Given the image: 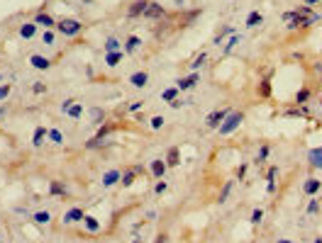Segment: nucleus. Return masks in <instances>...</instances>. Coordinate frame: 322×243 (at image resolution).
<instances>
[{"instance_id": "b1692460", "label": "nucleus", "mask_w": 322, "mask_h": 243, "mask_svg": "<svg viewBox=\"0 0 322 243\" xmlns=\"http://www.w3.org/2000/svg\"><path fill=\"white\" fill-rule=\"evenodd\" d=\"M249 30H254V27H259V25H264V15L259 13V10H254V13H249L247 15V22H244Z\"/></svg>"}, {"instance_id": "aec40b11", "label": "nucleus", "mask_w": 322, "mask_h": 243, "mask_svg": "<svg viewBox=\"0 0 322 243\" xmlns=\"http://www.w3.org/2000/svg\"><path fill=\"white\" fill-rule=\"evenodd\" d=\"M44 139H49V129L37 127V129H35V134H32V146H35V148H39V146L44 144Z\"/></svg>"}, {"instance_id": "2eb2a0df", "label": "nucleus", "mask_w": 322, "mask_h": 243, "mask_svg": "<svg viewBox=\"0 0 322 243\" xmlns=\"http://www.w3.org/2000/svg\"><path fill=\"white\" fill-rule=\"evenodd\" d=\"M120 180H122V170L112 168V170H107V173L103 175V187H112V185H117Z\"/></svg>"}, {"instance_id": "bf43d9fd", "label": "nucleus", "mask_w": 322, "mask_h": 243, "mask_svg": "<svg viewBox=\"0 0 322 243\" xmlns=\"http://www.w3.org/2000/svg\"><path fill=\"white\" fill-rule=\"evenodd\" d=\"M317 3H322V0H305V5H307V8H312V5H317Z\"/></svg>"}, {"instance_id": "0eeeda50", "label": "nucleus", "mask_w": 322, "mask_h": 243, "mask_svg": "<svg viewBox=\"0 0 322 243\" xmlns=\"http://www.w3.org/2000/svg\"><path fill=\"white\" fill-rule=\"evenodd\" d=\"M149 170H151L154 180H164V175H166L169 165H166V161H164V158H154V161L149 163Z\"/></svg>"}, {"instance_id": "864d4df0", "label": "nucleus", "mask_w": 322, "mask_h": 243, "mask_svg": "<svg viewBox=\"0 0 322 243\" xmlns=\"http://www.w3.org/2000/svg\"><path fill=\"white\" fill-rule=\"evenodd\" d=\"M32 93H35V95H42V93H47V85H44V83H35V85H32Z\"/></svg>"}, {"instance_id": "1a4fd4ad", "label": "nucleus", "mask_w": 322, "mask_h": 243, "mask_svg": "<svg viewBox=\"0 0 322 243\" xmlns=\"http://www.w3.org/2000/svg\"><path fill=\"white\" fill-rule=\"evenodd\" d=\"M198 81H200V73H191V76L176 81V88H179L181 93H186V90H193V88L198 85Z\"/></svg>"}, {"instance_id": "58836bf2", "label": "nucleus", "mask_w": 322, "mask_h": 243, "mask_svg": "<svg viewBox=\"0 0 322 243\" xmlns=\"http://www.w3.org/2000/svg\"><path fill=\"white\" fill-rule=\"evenodd\" d=\"M164 124H166V119H164V117H161V114H154V117L149 119V127H151L154 131H159V129H161V127H164Z\"/></svg>"}, {"instance_id": "7c9ffc66", "label": "nucleus", "mask_w": 322, "mask_h": 243, "mask_svg": "<svg viewBox=\"0 0 322 243\" xmlns=\"http://www.w3.org/2000/svg\"><path fill=\"white\" fill-rule=\"evenodd\" d=\"M232 187H234V180H227V182L222 185V190H220V194H217V202H220V204H225V202H227V197H230Z\"/></svg>"}, {"instance_id": "9b49d317", "label": "nucleus", "mask_w": 322, "mask_h": 243, "mask_svg": "<svg viewBox=\"0 0 322 243\" xmlns=\"http://www.w3.org/2000/svg\"><path fill=\"white\" fill-rule=\"evenodd\" d=\"M83 216H86L83 207H71V209L64 214V224H78V221H83Z\"/></svg>"}, {"instance_id": "a878e982", "label": "nucleus", "mask_w": 322, "mask_h": 243, "mask_svg": "<svg viewBox=\"0 0 322 243\" xmlns=\"http://www.w3.org/2000/svg\"><path fill=\"white\" fill-rule=\"evenodd\" d=\"M125 59V49L122 51H112V54H105V66H110V68H115L120 61Z\"/></svg>"}, {"instance_id": "79ce46f5", "label": "nucleus", "mask_w": 322, "mask_h": 243, "mask_svg": "<svg viewBox=\"0 0 322 243\" xmlns=\"http://www.w3.org/2000/svg\"><path fill=\"white\" fill-rule=\"evenodd\" d=\"M166 190H169V182H166V180H156V185H154V194H156V197H161Z\"/></svg>"}, {"instance_id": "c9c22d12", "label": "nucleus", "mask_w": 322, "mask_h": 243, "mask_svg": "<svg viewBox=\"0 0 322 243\" xmlns=\"http://www.w3.org/2000/svg\"><path fill=\"white\" fill-rule=\"evenodd\" d=\"M137 178H139V175H137L132 168H127V170H122V180H120V182H122V187H129Z\"/></svg>"}, {"instance_id": "680f3d73", "label": "nucleus", "mask_w": 322, "mask_h": 243, "mask_svg": "<svg viewBox=\"0 0 322 243\" xmlns=\"http://www.w3.org/2000/svg\"><path fill=\"white\" fill-rule=\"evenodd\" d=\"M5 112H8V107H0V119L5 117Z\"/></svg>"}, {"instance_id": "f03ea898", "label": "nucleus", "mask_w": 322, "mask_h": 243, "mask_svg": "<svg viewBox=\"0 0 322 243\" xmlns=\"http://www.w3.org/2000/svg\"><path fill=\"white\" fill-rule=\"evenodd\" d=\"M54 30L59 34H64V37H78L83 32V22H78L76 17H61V20H56Z\"/></svg>"}, {"instance_id": "9d476101", "label": "nucleus", "mask_w": 322, "mask_h": 243, "mask_svg": "<svg viewBox=\"0 0 322 243\" xmlns=\"http://www.w3.org/2000/svg\"><path fill=\"white\" fill-rule=\"evenodd\" d=\"M320 190H322V180H317V178H307V180L303 182V192H305L307 197H317Z\"/></svg>"}, {"instance_id": "09e8293b", "label": "nucleus", "mask_w": 322, "mask_h": 243, "mask_svg": "<svg viewBox=\"0 0 322 243\" xmlns=\"http://www.w3.org/2000/svg\"><path fill=\"white\" fill-rule=\"evenodd\" d=\"M198 15H200V8H196V10H191V13H188V15L183 17V22H186V25H191V22H193V20H196Z\"/></svg>"}, {"instance_id": "c85d7f7f", "label": "nucleus", "mask_w": 322, "mask_h": 243, "mask_svg": "<svg viewBox=\"0 0 322 243\" xmlns=\"http://www.w3.org/2000/svg\"><path fill=\"white\" fill-rule=\"evenodd\" d=\"M259 97H271V73L266 78H261V83H259Z\"/></svg>"}, {"instance_id": "473e14b6", "label": "nucleus", "mask_w": 322, "mask_h": 243, "mask_svg": "<svg viewBox=\"0 0 322 243\" xmlns=\"http://www.w3.org/2000/svg\"><path fill=\"white\" fill-rule=\"evenodd\" d=\"M232 34H237V32L232 30V27H222V30H220V32L215 34V39H213V44H217V47H220V44L225 42V37H232Z\"/></svg>"}, {"instance_id": "20e7f679", "label": "nucleus", "mask_w": 322, "mask_h": 243, "mask_svg": "<svg viewBox=\"0 0 322 243\" xmlns=\"http://www.w3.org/2000/svg\"><path fill=\"white\" fill-rule=\"evenodd\" d=\"M230 112H232V110H213V112L205 117V127H208V129H217V127L225 122V117H227Z\"/></svg>"}, {"instance_id": "37998d69", "label": "nucleus", "mask_w": 322, "mask_h": 243, "mask_svg": "<svg viewBox=\"0 0 322 243\" xmlns=\"http://www.w3.org/2000/svg\"><path fill=\"white\" fill-rule=\"evenodd\" d=\"M249 221H251L254 226H259V224L264 221V209H259V207H256V209L251 211V216H249Z\"/></svg>"}, {"instance_id": "052dcab7", "label": "nucleus", "mask_w": 322, "mask_h": 243, "mask_svg": "<svg viewBox=\"0 0 322 243\" xmlns=\"http://www.w3.org/2000/svg\"><path fill=\"white\" fill-rule=\"evenodd\" d=\"M276 243H293L290 238H276Z\"/></svg>"}, {"instance_id": "3c124183", "label": "nucleus", "mask_w": 322, "mask_h": 243, "mask_svg": "<svg viewBox=\"0 0 322 243\" xmlns=\"http://www.w3.org/2000/svg\"><path fill=\"white\" fill-rule=\"evenodd\" d=\"M276 175H278V165H271L268 173H266V180H268V182H276Z\"/></svg>"}, {"instance_id": "423d86ee", "label": "nucleus", "mask_w": 322, "mask_h": 243, "mask_svg": "<svg viewBox=\"0 0 322 243\" xmlns=\"http://www.w3.org/2000/svg\"><path fill=\"white\" fill-rule=\"evenodd\" d=\"M32 22H35L37 27H44V30H54V27H56V20H54V17H52L44 8L35 15V20H32Z\"/></svg>"}, {"instance_id": "a211bd4d", "label": "nucleus", "mask_w": 322, "mask_h": 243, "mask_svg": "<svg viewBox=\"0 0 322 243\" xmlns=\"http://www.w3.org/2000/svg\"><path fill=\"white\" fill-rule=\"evenodd\" d=\"M283 117H298V119H307V117H310V110H307L305 105H303V107H298V105H295V107L286 110V112H283Z\"/></svg>"}, {"instance_id": "ea45409f", "label": "nucleus", "mask_w": 322, "mask_h": 243, "mask_svg": "<svg viewBox=\"0 0 322 243\" xmlns=\"http://www.w3.org/2000/svg\"><path fill=\"white\" fill-rule=\"evenodd\" d=\"M205 61H208V54H198V56L193 59V64H191V71H193V73H198V68H200Z\"/></svg>"}, {"instance_id": "a18cd8bd", "label": "nucleus", "mask_w": 322, "mask_h": 243, "mask_svg": "<svg viewBox=\"0 0 322 243\" xmlns=\"http://www.w3.org/2000/svg\"><path fill=\"white\" fill-rule=\"evenodd\" d=\"M320 214V199H310L307 202V216H315Z\"/></svg>"}, {"instance_id": "72a5a7b5", "label": "nucleus", "mask_w": 322, "mask_h": 243, "mask_svg": "<svg viewBox=\"0 0 322 243\" xmlns=\"http://www.w3.org/2000/svg\"><path fill=\"white\" fill-rule=\"evenodd\" d=\"M112 131H115V127L105 122V124H100V127H98V131H95V139H103V141H105V139H107Z\"/></svg>"}, {"instance_id": "6ab92c4d", "label": "nucleus", "mask_w": 322, "mask_h": 243, "mask_svg": "<svg viewBox=\"0 0 322 243\" xmlns=\"http://www.w3.org/2000/svg\"><path fill=\"white\" fill-rule=\"evenodd\" d=\"M88 114H90V124H95V127L105 124V117H107V114H105V110H103V107H90V112H88Z\"/></svg>"}, {"instance_id": "4468645a", "label": "nucleus", "mask_w": 322, "mask_h": 243, "mask_svg": "<svg viewBox=\"0 0 322 243\" xmlns=\"http://www.w3.org/2000/svg\"><path fill=\"white\" fill-rule=\"evenodd\" d=\"M146 83H149V73L146 71H134L129 76V85L132 88H146Z\"/></svg>"}, {"instance_id": "f257e3e1", "label": "nucleus", "mask_w": 322, "mask_h": 243, "mask_svg": "<svg viewBox=\"0 0 322 243\" xmlns=\"http://www.w3.org/2000/svg\"><path fill=\"white\" fill-rule=\"evenodd\" d=\"M293 13H295L298 30H307V27L317 25V22H320V17H322V15H317V13H315L312 8H307V5H300V8H295Z\"/></svg>"}, {"instance_id": "e2e57ef3", "label": "nucleus", "mask_w": 322, "mask_h": 243, "mask_svg": "<svg viewBox=\"0 0 322 243\" xmlns=\"http://www.w3.org/2000/svg\"><path fill=\"white\" fill-rule=\"evenodd\" d=\"M312 243H322V238H315V241H312Z\"/></svg>"}, {"instance_id": "774afa93", "label": "nucleus", "mask_w": 322, "mask_h": 243, "mask_svg": "<svg viewBox=\"0 0 322 243\" xmlns=\"http://www.w3.org/2000/svg\"><path fill=\"white\" fill-rule=\"evenodd\" d=\"M39 243H42V241H39Z\"/></svg>"}, {"instance_id": "f704fd0d", "label": "nucleus", "mask_w": 322, "mask_h": 243, "mask_svg": "<svg viewBox=\"0 0 322 243\" xmlns=\"http://www.w3.org/2000/svg\"><path fill=\"white\" fill-rule=\"evenodd\" d=\"M268 153H271V146H268V144H261V148H259V153H256V158H254V163H256V165H261V163H266V158H268Z\"/></svg>"}, {"instance_id": "7ed1b4c3", "label": "nucleus", "mask_w": 322, "mask_h": 243, "mask_svg": "<svg viewBox=\"0 0 322 243\" xmlns=\"http://www.w3.org/2000/svg\"><path fill=\"white\" fill-rule=\"evenodd\" d=\"M242 122H244V112H230V114L225 117V122L217 127L220 136H230L232 131H237V129L242 127Z\"/></svg>"}, {"instance_id": "cd10ccee", "label": "nucleus", "mask_w": 322, "mask_h": 243, "mask_svg": "<svg viewBox=\"0 0 322 243\" xmlns=\"http://www.w3.org/2000/svg\"><path fill=\"white\" fill-rule=\"evenodd\" d=\"M242 44V34H232L230 39H227V44H225V49H222V54H232L237 47Z\"/></svg>"}, {"instance_id": "8fccbe9b", "label": "nucleus", "mask_w": 322, "mask_h": 243, "mask_svg": "<svg viewBox=\"0 0 322 243\" xmlns=\"http://www.w3.org/2000/svg\"><path fill=\"white\" fill-rule=\"evenodd\" d=\"M191 102H193V100H181V97H176V100H174V102H169V105H171L174 110H181L183 105H191Z\"/></svg>"}, {"instance_id": "6e6552de", "label": "nucleus", "mask_w": 322, "mask_h": 243, "mask_svg": "<svg viewBox=\"0 0 322 243\" xmlns=\"http://www.w3.org/2000/svg\"><path fill=\"white\" fill-rule=\"evenodd\" d=\"M146 5H149V0H134V3L127 8V17H129V20L142 17V15H144V10H146Z\"/></svg>"}, {"instance_id": "603ef678", "label": "nucleus", "mask_w": 322, "mask_h": 243, "mask_svg": "<svg viewBox=\"0 0 322 243\" xmlns=\"http://www.w3.org/2000/svg\"><path fill=\"white\" fill-rule=\"evenodd\" d=\"M144 107V102L142 100H134V102H129V107H127V112H139Z\"/></svg>"}, {"instance_id": "412c9836", "label": "nucleus", "mask_w": 322, "mask_h": 243, "mask_svg": "<svg viewBox=\"0 0 322 243\" xmlns=\"http://www.w3.org/2000/svg\"><path fill=\"white\" fill-rule=\"evenodd\" d=\"M49 194H52V197H66V194H69V187L61 185L59 180H52V182H49Z\"/></svg>"}, {"instance_id": "bb28decb", "label": "nucleus", "mask_w": 322, "mask_h": 243, "mask_svg": "<svg viewBox=\"0 0 322 243\" xmlns=\"http://www.w3.org/2000/svg\"><path fill=\"white\" fill-rule=\"evenodd\" d=\"M310 97H312V90H310V88H300V90L295 93V105L303 107V105H307Z\"/></svg>"}, {"instance_id": "e433bc0d", "label": "nucleus", "mask_w": 322, "mask_h": 243, "mask_svg": "<svg viewBox=\"0 0 322 243\" xmlns=\"http://www.w3.org/2000/svg\"><path fill=\"white\" fill-rule=\"evenodd\" d=\"M66 117H69V119H81V117H83V105H81V102H76V105L66 112Z\"/></svg>"}, {"instance_id": "c756f323", "label": "nucleus", "mask_w": 322, "mask_h": 243, "mask_svg": "<svg viewBox=\"0 0 322 243\" xmlns=\"http://www.w3.org/2000/svg\"><path fill=\"white\" fill-rule=\"evenodd\" d=\"M32 221L39 224V226H47V224L52 221V211H47V209H44V211H35V214H32Z\"/></svg>"}, {"instance_id": "6e6d98bb", "label": "nucleus", "mask_w": 322, "mask_h": 243, "mask_svg": "<svg viewBox=\"0 0 322 243\" xmlns=\"http://www.w3.org/2000/svg\"><path fill=\"white\" fill-rule=\"evenodd\" d=\"M154 243H169V236H166V233H159V236L154 238Z\"/></svg>"}, {"instance_id": "4c0bfd02", "label": "nucleus", "mask_w": 322, "mask_h": 243, "mask_svg": "<svg viewBox=\"0 0 322 243\" xmlns=\"http://www.w3.org/2000/svg\"><path fill=\"white\" fill-rule=\"evenodd\" d=\"M54 42H56V34H54V30H44V32H42V44H47V47H54Z\"/></svg>"}, {"instance_id": "49530a36", "label": "nucleus", "mask_w": 322, "mask_h": 243, "mask_svg": "<svg viewBox=\"0 0 322 243\" xmlns=\"http://www.w3.org/2000/svg\"><path fill=\"white\" fill-rule=\"evenodd\" d=\"M10 93H13V85H10V83H0V102L8 100Z\"/></svg>"}, {"instance_id": "69168bd1", "label": "nucleus", "mask_w": 322, "mask_h": 243, "mask_svg": "<svg viewBox=\"0 0 322 243\" xmlns=\"http://www.w3.org/2000/svg\"><path fill=\"white\" fill-rule=\"evenodd\" d=\"M320 102H322V97H320Z\"/></svg>"}, {"instance_id": "a19ab883", "label": "nucleus", "mask_w": 322, "mask_h": 243, "mask_svg": "<svg viewBox=\"0 0 322 243\" xmlns=\"http://www.w3.org/2000/svg\"><path fill=\"white\" fill-rule=\"evenodd\" d=\"M49 141L56 144V146H61V144H64V134H61L59 129H49Z\"/></svg>"}, {"instance_id": "2f4dec72", "label": "nucleus", "mask_w": 322, "mask_h": 243, "mask_svg": "<svg viewBox=\"0 0 322 243\" xmlns=\"http://www.w3.org/2000/svg\"><path fill=\"white\" fill-rule=\"evenodd\" d=\"M176 97H181V90L174 85V88H166L164 93H161V100H164V102H174Z\"/></svg>"}, {"instance_id": "ddd939ff", "label": "nucleus", "mask_w": 322, "mask_h": 243, "mask_svg": "<svg viewBox=\"0 0 322 243\" xmlns=\"http://www.w3.org/2000/svg\"><path fill=\"white\" fill-rule=\"evenodd\" d=\"M30 64H32V68H37V71L52 68V59H47V56H42V54H32V56H30Z\"/></svg>"}, {"instance_id": "de8ad7c7", "label": "nucleus", "mask_w": 322, "mask_h": 243, "mask_svg": "<svg viewBox=\"0 0 322 243\" xmlns=\"http://www.w3.org/2000/svg\"><path fill=\"white\" fill-rule=\"evenodd\" d=\"M73 105H76V100H73V97H66V100L61 102V114H66V112H69Z\"/></svg>"}, {"instance_id": "0e129e2a", "label": "nucleus", "mask_w": 322, "mask_h": 243, "mask_svg": "<svg viewBox=\"0 0 322 243\" xmlns=\"http://www.w3.org/2000/svg\"><path fill=\"white\" fill-rule=\"evenodd\" d=\"M0 81H3V73H0Z\"/></svg>"}, {"instance_id": "393cba45", "label": "nucleus", "mask_w": 322, "mask_h": 243, "mask_svg": "<svg viewBox=\"0 0 322 243\" xmlns=\"http://www.w3.org/2000/svg\"><path fill=\"white\" fill-rule=\"evenodd\" d=\"M103 49H105V54H112V51H122V42H120L117 37H107V39H105V44H103Z\"/></svg>"}, {"instance_id": "c03bdc74", "label": "nucleus", "mask_w": 322, "mask_h": 243, "mask_svg": "<svg viewBox=\"0 0 322 243\" xmlns=\"http://www.w3.org/2000/svg\"><path fill=\"white\" fill-rule=\"evenodd\" d=\"M100 146H105V141L103 139H90V141H86V151H95V148H100Z\"/></svg>"}, {"instance_id": "5701e85b", "label": "nucleus", "mask_w": 322, "mask_h": 243, "mask_svg": "<svg viewBox=\"0 0 322 243\" xmlns=\"http://www.w3.org/2000/svg\"><path fill=\"white\" fill-rule=\"evenodd\" d=\"M139 47H142V39H139L137 34H129V37L125 39V54H134Z\"/></svg>"}, {"instance_id": "338daca9", "label": "nucleus", "mask_w": 322, "mask_h": 243, "mask_svg": "<svg viewBox=\"0 0 322 243\" xmlns=\"http://www.w3.org/2000/svg\"><path fill=\"white\" fill-rule=\"evenodd\" d=\"M320 22H322V17H320Z\"/></svg>"}, {"instance_id": "f8f14e48", "label": "nucleus", "mask_w": 322, "mask_h": 243, "mask_svg": "<svg viewBox=\"0 0 322 243\" xmlns=\"http://www.w3.org/2000/svg\"><path fill=\"white\" fill-rule=\"evenodd\" d=\"M307 163H310V168L322 170V146H317V148H310V151H307Z\"/></svg>"}, {"instance_id": "dca6fc26", "label": "nucleus", "mask_w": 322, "mask_h": 243, "mask_svg": "<svg viewBox=\"0 0 322 243\" xmlns=\"http://www.w3.org/2000/svg\"><path fill=\"white\" fill-rule=\"evenodd\" d=\"M164 161H166L169 168H176V165L181 163V151H179V146H171V148L166 151V158H164Z\"/></svg>"}, {"instance_id": "5fc2aeb1", "label": "nucleus", "mask_w": 322, "mask_h": 243, "mask_svg": "<svg viewBox=\"0 0 322 243\" xmlns=\"http://www.w3.org/2000/svg\"><path fill=\"white\" fill-rule=\"evenodd\" d=\"M244 175H247V163H242L237 168V180H244Z\"/></svg>"}, {"instance_id": "4d7b16f0", "label": "nucleus", "mask_w": 322, "mask_h": 243, "mask_svg": "<svg viewBox=\"0 0 322 243\" xmlns=\"http://www.w3.org/2000/svg\"><path fill=\"white\" fill-rule=\"evenodd\" d=\"M266 192L273 194V192H276V182H266Z\"/></svg>"}, {"instance_id": "13d9d810", "label": "nucleus", "mask_w": 322, "mask_h": 243, "mask_svg": "<svg viewBox=\"0 0 322 243\" xmlns=\"http://www.w3.org/2000/svg\"><path fill=\"white\" fill-rule=\"evenodd\" d=\"M132 170H134L137 175H144V168H142V165H132Z\"/></svg>"}, {"instance_id": "4be33fe9", "label": "nucleus", "mask_w": 322, "mask_h": 243, "mask_svg": "<svg viewBox=\"0 0 322 243\" xmlns=\"http://www.w3.org/2000/svg\"><path fill=\"white\" fill-rule=\"evenodd\" d=\"M83 228H86L88 233H98V231H100V221H98L93 214H86V216H83Z\"/></svg>"}, {"instance_id": "39448f33", "label": "nucleus", "mask_w": 322, "mask_h": 243, "mask_svg": "<svg viewBox=\"0 0 322 243\" xmlns=\"http://www.w3.org/2000/svg\"><path fill=\"white\" fill-rule=\"evenodd\" d=\"M144 20H161V17H166V10L161 8V3H154V0H149V5L142 15Z\"/></svg>"}, {"instance_id": "f3484780", "label": "nucleus", "mask_w": 322, "mask_h": 243, "mask_svg": "<svg viewBox=\"0 0 322 243\" xmlns=\"http://www.w3.org/2000/svg\"><path fill=\"white\" fill-rule=\"evenodd\" d=\"M37 30H39V27H37L35 22H25V25H20V37H22V39H35V37H37Z\"/></svg>"}]
</instances>
